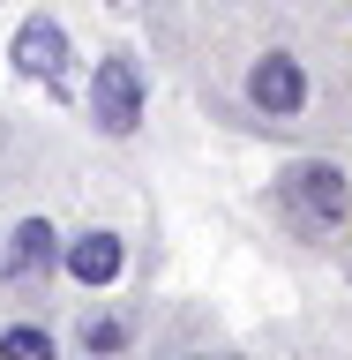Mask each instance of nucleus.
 Segmentation results:
<instances>
[{"instance_id":"obj_1","label":"nucleus","mask_w":352,"mask_h":360,"mask_svg":"<svg viewBox=\"0 0 352 360\" xmlns=\"http://www.w3.org/2000/svg\"><path fill=\"white\" fill-rule=\"evenodd\" d=\"M90 120L105 135H135V120H143V68L128 53L98 60V75H90Z\"/></svg>"},{"instance_id":"obj_2","label":"nucleus","mask_w":352,"mask_h":360,"mask_svg":"<svg viewBox=\"0 0 352 360\" xmlns=\"http://www.w3.org/2000/svg\"><path fill=\"white\" fill-rule=\"evenodd\" d=\"M285 202L308 225H337L352 210V188H345V173H337L330 158H300V165L285 173Z\"/></svg>"},{"instance_id":"obj_3","label":"nucleus","mask_w":352,"mask_h":360,"mask_svg":"<svg viewBox=\"0 0 352 360\" xmlns=\"http://www.w3.org/2000/svg\"><path fill=\"white\" fill-rule=\"evenodd\" d=\"M53 263H60V240H53V225L45 218H22L15 233H8V285H22V292H38L45 278H53Z\"/></svg>"},{"instance_id":"obj_4","label":"nucleus","mask_w":352,"mask_h":360,"mask_svg":"<svg viewBox=\"0 0 352 360\" xmlns=\"http://www.w3.org/2000/svg\"><path fill=\"white\" fill-rule=\"evenodd\" d=\"M247 98L263 112H300L308 105V75H300V60H285V53H270V60L247 68Z\"/></svg>"},{"instance_id":"obj_5","label":"nucleus","mask_w":352,"mask_h":360,"mask_svg":"<svg viewBox=\"0 0 352 360\" xmlns=\"http://www.w3.org/2000/svg\"><path fill=\"white\" fill-rule=\"evenodd\" d=\"M60 60H67V30H60L53 15H30V22L15 30V68H22V75H38V83H53Z\"/></svg>"},{"instance_id":"obj_6","label":"nucleus","mask_w":352,"mask_h":360,"mask_svg":"<svg viewBox=\"0 0 352 360\" xmlns=\"http://www.w3.org/2000/svg\"><path fill=\"white\" fill-rule=\"evenodd\" d=\"M83 285H112L120 278V240L112 233H83V240H67V255H60Z\"/></svg>"},{"instance_id":"obj_7","label":"nucleus","mask_w":352,"mask_h":360,"mask_svg":"<svg viewBox=\"0 0 352 360\" xmlns=\"http://www.w3.org/2000/svg\"><path fill=\"white\" fill-rule=\"evenodd\" d=\"M0 360H53V330H38V323H15V330L0 338Z\"/></svg>"},{"instance_id":"obj_8","label":"nucleus","mask_w":352,"mask_h":360,"mask_svg":"<svg viewBox=\"0 0 352 360\" xmlns=\"http://www.w3.org/2000/svg\"><path fill=\"white\" fill-rule=\"evenodd\" d=\"M120 338H128L120 323H83V345H90V353H120Z\"/></svg>"}]
</instances>
